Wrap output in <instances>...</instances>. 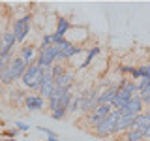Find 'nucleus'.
I'll use <instances>...</instances> for the list:
<instances>
[{"label": "nucleus", "mask_w": 150, "mask_h": 141, "mask_svg": "<svg viewBox=\"0 0 150 141\" xmlns=\"http://www.w3.org/2000/svg\"><path fill=\"white\" fill-rule=\"evenodd\" d=\"M112 111V107L111 105H107V103H98L96 107H94V115H98V117H101V119H105L107 115H109V113Z\"/></svg>", "instance_id": "obj_17"}, {"label": "nucleus", "mask_w": 150, "mask_h": 141, "mask_svg": "<svg viewBox=\"0 0 150 141\" xmlns=\"http://www.w3.org/2000/svg\"><path fill=\"white\" fill-rule=\"evenodd\" d=\"M8 62H9V58H0V75H2V72H4V68H6Z\"/></svg>", "instance_id": "obj_30"}, {"label": "nucleus", "mask_w": 150, "mask_h": 141, "mask_svg": "<svg viewBox=\"0 0 150 141\" xmlns=\"http://www.w3.org/2000/svg\"><path fill=\"white\" fill-rule=\"evenodd\" d=\"M143 107H144L143 102H141L139 96L135 94V96L120 109V113H122V115H129V117H137V115H141V113H143Z\"/></svg>", "instance_id": "obj_6"}, {"label": "nucleus", "mask_w": 150, "mask_h": 141, "mask_svg": "<svg viewBox=\"0 0 150 141\" xmlns=\"http://www.w3.org/2000/svg\"><path fill=\"white\" fill-rule=\"evenodd\" d=\"M25 92H21V90H19V88H15V90H11V103H13V105H19V103H25Z\"/></svg>", "instance_id": "obj_18"}, {"label": "nucleus", "mask_w": 150, "mask_h": 141, "mask_svg": "<svg viewBox=\"0 0 150 141\" xmlns=\"http://www.w3.org/2000/svg\"><path fill=\"white\" fill-rule=\"evenodd\" d=\"M30 21H32V15L30 13H26L25 17L17 19L15 25H13V36H15V41H23L26 38V34L30 32Z\"/></svg>", "instance_id": "obj_4"}, {"label": "nucleus", "mask_w": 150, "mask_h": 141, "mask_svg": "<svg viewBox=\"0 0 150 141\" xmlns=\"http://www.w3.org/2000/svg\"><path fill=\"white\" fill-rule=\"evenodd\" d=\"M120 115H122L120 111L112 109L109 115H107L105 119H103L100 124H98L96 128H94V130H96V135H98V137H109V135L116 134L115 128H116V120L120 119Z\"/></svg>", "instance_id": "obj_1"}, {"label": "nucleus", "mask_w": 150, "mask_h": 141, "mask_svg": "<svg viewBox=\"0 0 150 141\" xmlns=\"http://www.w3.org/2000/svg\"><path fill=\"white\" fill-rule=\"evenodd\" d=\"M54 87H62V88H71V83H73V73L66 72L62 75H58V77L53 79Z\"/></svg>", "instance_id": "obj_14"}, {"label": "nucleus", "mask_w": 150, "mask_h": 141, "mask_svg": "<svg viewBox=\"0 0 150 141\" xmlns=\"http://www.w3.org/2000/svg\"><path fill=\"white\" fill-rule=\"evenodd\" d=\"M86 119H88V124H90V128H96V126H98V124H100V122L103 120V119H101V117H98V115H94V113H90V115H88V117H86Z\"/></svg>", "instance_id": "obj_25"}, {"label": "nucleus", "mask_w": 150, "mask_h": 141, "mask_svg": "<svg viewBox=\"0 0 150 141\" xmlns=\"http://www.w3.org/2000/svg\"><path fill=\"white\" fill-rule=\"evenodd\" d=\"M150 126V111L148 113H141V115L135 117V122L131 126V130H137V132H144Z\"/></svg>", "instance_id": "obj_11"}, {"label": "nucleus", "mask_w": 150, "mask_h": 141, "mask_svg": "<svg viewBox=\"0 0 150 141\" xmlns=\"http://www.w3.org/2000/svg\"><path fill=\"white\" fill-rule=\"evenodd\" d=\"M69 30V21L66 17H58V23H56V30L53 36V43H60V41L64 40V34Z\"/></svg>", "instance_id": "obj_7"}, {"label": "nucleus", "mask_w": 150, "mask_h": 141, "mask_svg": "<svg viewBox=\"0 0 150 141\" xmlns=\"http://www.w3.org/2000/svg\"><path fill=\"white\" fill-rule=\"evenodd\" d=\"M83 51V47L81 45H73V43H69L66 49L60 53V56H58V60H68V58H71L73 55H77V53H81Z\"/></svg>", "instance_id": "obj_15"}, {"label": "nucleus", "mask_w": 150, "mask_h": 141, "mask_svg": "<svg viewBox=\"0 0 150 141\" xmlns=\"http://www.w3.org/2000/svg\"><path fill=\"white\" fill-rule=\"evenodd\" d=\"M2 124H4V122H2V120H0V126H2Z\"/></svg>", "instance_id": "obj_34"}, {"label": "nucleus", "mask_w": 150, "mask_h": 141, "mask_svg": "<svg viewBox=\"0 0 150 141\" xmlns=\"http://www.w3.org/2000/svg\"><path fill=\"white\" fill-rule=\"evenodd\" d=\"M137 96L143 102V105H150V92H137Z\"/></svg>", "instance_id": "obj_26"}, {"label": "nucleus", "mask_w": 150, "mask_h": 141, "mask_svg": "<svg viewBox=\"0 0 150 141\" xmlns=\"http://www.w3.org/2000/svg\"><path fill=\"white\" fill-rule=\"evenodd\" d=\"M79 103H81V96H75V98H71L69 105L66 107V115H69V113H75V111H79Z\"/></svg>", "instance_id": "obj_19"}, {"label": "nucleus", "mask_w": 150, "mask_h": 141, "mask_svg": "<svg viewBox=\"0 0 150 141\" xmlns=\"http://www.w3.org/2000/svg\"><path fill=\"white\" fill-rule=\"evenodd\" d=\"M15 45L13 32H6L0 40V58H11V47Z\"/></svg>", "instance_id": "obj_5"}, {"label": "nucleus", "mask_w": 150, "mask_h": 141, "mask_svg": "<svg viewBox=\"0 0 150 141\" xmlns=\"http://www.w3.org/2000/svg\"><path fill=\"white\" fill-rule=\"evenodd\" d=\"M25 105H26L28 111H40V109H43L45 100L40 96V94H30V96L25 98Z\"/></svg>", "instance_id": "obj_8"}, {"label": "nucleus", "mask_w": 150, "mask_h": 141, "mask_svg": "<svg viewBox=\"0 0 150 141\" xmlns=\"http://www.w3.org/2000/svg\"><path fill=\"white\" fill-rule=\"evenodd\" d=\"M137 72H139V79H150V64L137 68Z\"/></svg>", "instance_id": "obj_22"}, {"label": "nucleus", "mask_w": 150, "mask_h": 141, "mask_svg": "<svg viewBox=\"0 0 150 141\" xmlns=\"http://www.w3.org/2000/svg\"><path fill=\"white\" fill-rule=\"evenodd\" d=\"M143 137H144V139H150V126H148V128L143 132Z\"/></svg>", "instance_id": "obj_31"}, {"label": "nucleus", "mask_w": 150, "mask_h": 141, "mask_svg": "<svg viewBox=\"0 0 150 141\" xmlns=\"http://www.w3.org/2000/svg\"><path fill=\"white\" fill-rule=\"evenodd\" d=\"M116 92H118V85H111L109 88H105V90L100 94V98H98V103H107V105H111L112 100L116 98Z\"/></svg>", "instance_id": "obj_10"}, {"label": "nucleus", "mask_w": 150, "mask_h": 141, "mask_svg": "<svg viewBox=\"0 0 150 141\" xmlns=\"http://www.w3.org/2000/svg\"><path fill=\"white\" fill-rule=\"evenodd\" d=\"M126 139L128 141H143V132H137V130H128L126 132Z\"/></svg>", "instance_id": "obj_20"}, {"label": "nucleus", "mask_w": 150, "mask_h": 141, "mask_svg": "<svg viewBox=\"0 0 150 141\" xmlns=\"http://www.w3.org/2000/svg\"><path fill=\"white\" fill-rule=\"evenodd\" d=\"M41 79H43V68H40L38 64L28 66L25 70V73H23V83L28 88H40Z\"/></svg>", "instance_id": "obj_2"}, {"label": "nucleus", "mask_w": 150, "mask_h": 141, "mask_svg": "<svg viewBox=\"0 0 150 141\" xmlns=\"http://www.w3.org/2000/svg\"><path fill=\"white\" fill-rule=\"evenodd\" d=\"M98 98H100L98 88H90V90L83 92L81 94V103H79V111H83V113L94 111V107L98 105Z\"/></svg>", "instance_id": "obj_3"}, {"label": "nucleus", "mask_w": 150, "mask_h": 141, "mask_svg": "<svg viewBox=\"0 0 150 141\" xmlns=\"http://www.w3.org/2000/svg\"><path fill=\"white\" fill-rule=\"evenodd\" d=\"M133 122H135V117L120 115V119L116 120V128H115V132H116V134H120V132H128V130H131Z\"/></svg>", "instance_id": "obj_12"}, {"label": "nucleus", "mask_w": 150, "mask_h": 141, "mask_svg": "<svg viewBox=\"0 0 150 141\" xmlns=\"http://www.w3.org/2000/svg\"><path fill=\"white\" fill-rule=\"evenodd\" d=\"M0 141H19V139H0Z\"/></svg>", "instance_id": "obj_33"}, {"label": "nucleus", "mask_w": 150, "mask_h": 141, "mask_svg": "<svg viewBox=\"0 0 150 141\" xmlns=\"http://www.w3.org/2000/svg\"><path fill=\"white\" fill-rule=\"evenodd\" d=\"M53 90H54V83L53 81H43L40 85V96L41 98H49Z\"/></svg>", "instance_id": "obj_16"}, {"label": "nucleus", "mask_w": 150, "mask_h": 141, "mask_svg": "<svg viewBox=\"0 0 150 141\" xmlns=\"http://www.w3.org/2000/svg\"><path fill=\"white\" fill-rule=\"evenodd\" d=\"M8 64H9V68H11L13 75H15V79L23 77V73H25V70L28 68V66H26L25 62H23V58H21V56H11Z\"/></svg>", "instance_id": "obj_9"}, {"label": "nucleus", "mask_w": 150, "mask_h": 141, "mask_svg": "<svg viewBox=\"0 0 150 141\" xmlns=\"http://www.w3.org/2000/svg\"><path fill=\"white\" fill-rule=\"evenodd\" d=\"M51 117H53L54 120H60V119H64V117H66V109H56V111H53V113H51Z\"/></svg>", "instance_id": "obj_27"}, {"label": "nucleus", "mask_w": 150, "mask_h": 141, "mask_svg": "<svg viewBox=\"0 0 150 141\" xmlns=\"http://www.w3.org/2000/svg\"><path fill=\"white\" fill-rule=\"evenodd\" d=\"M133 70L135 68H131V66H120V72L122 73H129L131 75V73H133Z\"/></svg>", "instance_id": "obj_29"}, {"label": "nucleus", "mask_w": 150, "mask_h": 141, "mask_svg": "<svg viewBox=\"0 0 150 141\" xmlns=\"http://www.w3.org/2000/svg\"><path fill=\"white\" fill-rule=\"evenodd\" d=\"M0 139H2V137H0Z\"/></svg>", "instance_id": "obj_35"}, {"label": "nucleus", "mask_w": 150, "mask_h": 141, "mask_svg": "<svg viewBox=\"0 0 150 141\" xmlns=\"http://www.w3.org/2000/svg\"><path fill=\"white\" fill-rule=\"evenodd\" d=\"M34 55H36V49H34V45H25L19 56L23 58V62H25L26 66H32V64H36V58H34Z\"/></svg>", "instance_id": "obj_13"}, {"label": "nucleus", "mask_w": 150, "mask_h": 141, "mask_svg": "<svg viewBox=\"0 0 150 141\" xmlns=\"http://www.w3.org/2000/svg\"><path fill=\"white\" fill-rule=\"evenodd\" d=\"M51 45H53V36H51V34L43 36V40H41V45H40V53H41V51H45L47 47H51Z\"/></svg>", "instance_id": "obj_24"}, {"label": "nucleus", "mask_w": 150, "mask_h": 141, "mask_svg": "<svg viewBox=\"0 0 150 141\" xmlns=\"http://www.w3.org/2000/svg\"><path fill=\"white\" fill-rule=\"evenodd\" d=\"M96 55H100V47H92V49H90V53H88V56H86V60H84V62L81 64V68H84V66H88V64H90V60H92Z\"/></svg>", "instance_id": "obj_23"}, {"label": "nucleus", "mask_w": 150, "mask_h": 141, "mask_svg": "<svg viewBox=\"0 0 150 141\" xmlns=\"http://www.w3.org/2000/svg\"><path fill=\"white\" fill-rule=\"evenodd\" d=\"M49 141H60V139L56 137V135H51V137H49Z\"/></svg>", "instance_id": "obj_32"}, {"label": "nucleus", "mask_w": 150, "mask_h": 141, "mask_svg": "<svg viewBox=\"0 0 150 141\" xmlns=\"http://www.w3.org/2000/svg\"><path fill=\"white\" fill-rule=\"evenodd\" d=\"M137 92H150V79H139Z\"/></svg>", "instance_id": "obj_21"}, {"label": "nucleus", "mask_w": 150, "mask_h": 141, "mask_svg": "<svg viewBox=\"0 0 150 141\" xmlns=\"http://www.w3.org/2000/svg\"><path fill=\"white\" fill-rule=\"evenodd\" d=\"M15 126H17V130H23V132H26V130H30V126L28 124H25V122H15Z\"/></svg>", "instance_id": "obj_28"}]
</instances>
